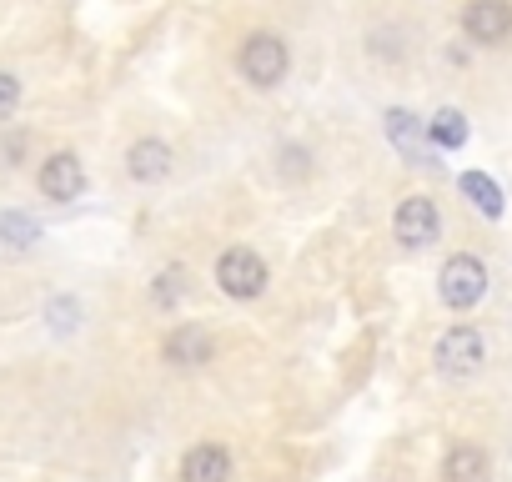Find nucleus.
<instances>
[{"mask_svg": "<svg viewBox=\"0 0 512 482\" xmlns=\"http://www.w3.org/2000/svg\"><path fill=\"white\" fill-rule=\"evenodd\" d=\"M437 292H442L447 307L467 312V307H477V302L487 297V267H482L472 252H457V257H447V267H442V277H437Z\"/></svg>", "mask_w": 512, "mask_h": 482, "instance_id": "nucleus-1", "label": "nucleus"}, {"mask_svg": "<svg viewBox=\"0 0 512 482\" xmlns=\"http://www.w3.org/2000/svg\"><path fill=\"white\" fill-rule=\"evenodd\" d=\"M287 66H292L287 41H277V36H267V31L246 36V46H241V76H246L251 86H277V81L287 76Z\"/></svg>", "mask_w": 512, "mask_h": 482, "instance_id": "nucleus-2", "label": "nucleus"}, {"mask_svg": "<svg viewBox=\"0 0 512 482\" xmlns=\"http://www.w3.org/2000/svg\"><path fill=\"white\" fill-rule=\"evenodd\" d=\"M216 287L226 297H256V292L267 287V262L256 257V252H246V247H231L216 262Z\"/></svg>", "mask_w": 512, "mask_h": 482, "instance_id": "nucleus-3", "label": "nucleus"}, {"mask_svg": "<svg viewBox=\"0 0 512 482\" xmlns=\"http://www.w3.org/2000/svg\"><path fill=\"white\" fill-rule=\"evenodd\" d=\"M462 31L482 46H497L512 36V6L507 0H467V11H462Z\"/></svg>", "mask_w": 512, "mask_h": 482, "instance_id": "nucleus-4", "label": "nucleus"}, {"mask_svg": "<svg viewBox=\"0 0 512 482\" xmlns=\"http://www.w3.org/2000/svg\"><path fill=\"white\" fill-rule=\"evenodd\" d=\"M387 136H392V146H397L412 166H437V161H432L427 121H417L412 111H387Z\"/></svg>", "mask_w": 512, "mask_h": 482, "instance_id": "nucleus-5", "label": "nucleus"}, {"mask_svg": "<svg viewBox=\"0 0 512 482\" xmlns=\"http://www.w3.org/2000/svg\"><path fill=\"white\" fill-rule=\"evenodd\" d=\"M477 362H482V337H477L472 327H452V332L437 342V367H442L447 377H472Z\"/></svg>", "mask_w": 512, "mask_h": 482, "instance_id": "nucleus-6", "label": "nucleus"}, {"mask_svg": "<svg viewBox=\"0 0 512 482\" xmlns=\"http://www.w3.org/2000/svg\"><path fill=\"white\" fill-rule=\"evenodd\" d=\"M437 206L432 196H407L402 211H397V241L402 247H427V241H437Z\"/></svg>", "mask_w": 512, "mask_h": 482, "instance_id": "nucleus-7", "label": "nucleus"}, {"mask_svg": "<svg viewBox=\"0 0 512 482\" xmlns=\"http://www.w3.org/2000/svg\"><path fill=\"white\" fill-rule=\"evenodd\" d=\"M41 191L51 201H76L86 191V166L71 156V151H56L46 166H41Z\"/></svg>", "mask_w": 512, "mask_h": 482, "instance_id": "nucleus-8", "label": "nucleus"}, {"mask_svg": "<svg viewBox=\"0 0 512 482\" xmlns=\"http://www.w3.org/2000/svg\"><path fill=\"white\" fill-rule=\"evenodd\" d=\"M211 332L206 327H176L171 337H166V362H176V367H201V362H211Z\"/></svg>", "mask_w": 512, "mask_h": 482, "instance_id": "nucleus-9", "label": "nucleus"}, {"mask_svg": "<svg viewBox=\"0 0 512 482\" xmlns=\"http://www.w3.org/2000/svg\"><path fill=\"white\" fill-rule=\"evenodd\" d=\"M226 477H231V457H226V447H216V442L191 447L186 462H181V482H226Z\"/></svg>", "mask_w": 512, "mask_h": 482, "instance_id": "nucleus-10", "label": "nucleus"}, {"mask_svg": "<svg viewBox=\"0 0 512 482\" xmlns=\"http://www.w3.org/2000/svg\"><path fill=\"white\" fill-rule=\"evenodd\" d=\"M126 171H131L136 181H161V176L171 171V146H166V141H136V146L126 151Z\"/></svg>", "mask_w": 512, "mask_h": 482, "instance_id": "nucleus-11", "label": "nucleus"}, {"mask_svg": "<svg viewBox=\"0 0 512 482\" xmlns=\"http://www.w3.org/2000/svg\"><path fill=\"white\" fill-rule=\"evenodd\" d=\"M447 482H487V452L472 447V442H457L447 452V467H442Z\"/></svg>", "mask_w": 512, "mask_h": 482, "instance_id": "nucleus-12", "label": "nucleus"}, {"mask_svg": "<svg viewBox=\"0 0 512 482\" xmlns=\"http://www.w3.org/2000/svg\"><path fill=\"white\" fill-rule=\"evenodd\" d=\"M462 196L482 211V216H502V191H497V181L492 176H482V171H462Z\"/></svg>", "mask_w": 512, "mask_h": 482, "instance_id": "nucleus-13", "label": "nucleus"}, {"mask_svg": "<svg viewBox=\"0 0 512 482\" xmlns=\"http://www.w3.org/2000/svg\"><path fill=\"white\" fill-rule=\"evenodd\" d=\"M427 136H432V146H447V151H457L462 141H467V121H462V111H437L432 121H427Z\"/></svg>", "mask_w": 512, "mask_h": 482, "instance_id": "nucleus-14", "label": "nucleus"}, {"mask_svg": "<svg viewBox=\"0 0 512 482\" xmlns=\"http://www.w3.org/2000/svg\"><path fill=\"white\" fill-rule=\"evenodd\" d=\"M16 106H21V81L0 71V121H11V116H16Z\"/></svg>", "mask_w": 512, "mask_h": 482, "instance_id": "nucleus-15", "label": "nucleus"}, {"mask_svg": "<svg viewBox=\"0 0 512 482\" xmlns=\"http://www.w3.org/2000/svg\"><path fill=\"white\" fill-rule=\"evenodd\" d=\"M0 231H6L16 247H26V241H36V221H26V216H6L0 221Z\"/></svg>", "mask_w": 512, "mask_h": 482, "instance_id": "nucleus-16", "label": "nucleus"}, {"mask_svg": "<svg viewBox=\"0 0 512 482\" xmlns=\"http://www.w3.org/2000/svg\"><path fill=\"white\" fill-rule=\"evenodd\" d=\"M176 297H181V272H166L161 287H156V307H171Z\"/></svg>", "mask_w": 512, "mask_h": 482, "instance_id": "nucleus-17", "label": "nucleus"}]
</instances>
